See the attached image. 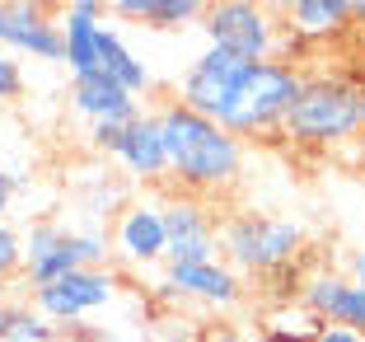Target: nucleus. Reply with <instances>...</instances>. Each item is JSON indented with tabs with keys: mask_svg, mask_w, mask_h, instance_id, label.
Masks as SVG:
<instances>
[{
	"mask_svg": "<svg viewBox=\"0 0 365 342\" xmlns=\"http://www.w3.org/2000/svg\"><path fill=\"white\" fill-rule=\"evenodd\" d=\"M346 14H351V24H365V0H346Z\"/></svg>",
	"mask_w": 365,
	"mask_h": 342,
	"instance_id": "obj_30",
	"label": "nucleus"
},
{
	"mask_svg": "<svg viewBox=\"0 0 365 342\" xmlns=\"http://www.w3.org/2000/svg\"><path fill=\"white\" fill-rule=\"evenodd\" d=\"M122 127H127V122H98V127H89V150H98V155H118Z\"/></svg>",
	"mask_w": 365,
	"mask_h": 342,
	"instance_id": "obj_23",
	"label": "nucleus"
},
{
	"mask_svg": "<svg viewBox=\"0 0 365 342\" xmlns=\"http://www.w3.org/2000/svg\"><path fill=\"white\" fill-rule=\"evenodd\" d=\"M169 225V258L164 263H211L220 258V216L192 193H178L164 202Z\"/></svg>",
	"mask_w": 365,
	"mask_h": 342,
	"instance_id": "obj_11",
	"label": "nucleus"
},
{
	"mask_svg": "<svg viewBox=\"0 0 365 342\" xmlns=\"http://www.w3.org/2000/svg\"><path fill=\"white\" fill-rule=\"evenodd\" d=\"M361 169H365V141H361Z\"/></svg>",
	"mask_w": 365,
	"mask_h": 342,
	"instance_id": "obj_34",
	"label": "nucleus"
},
{
	"mask_svg": "<svg viewBox=\"0 0 365 342\" xmlns=\"http://www.w3.org/2000/svg\"><path fill=\"white\" fill-rule=\"evenodd\" d=\"M164 131V150H169V178L178 183L182 193L206 197V193H225L235 188L244 173V141L230 136L220 122L202 118L192 108H182L178 99L155 113Z\"/></svg>",
	"mask_w": 365,
	"mask_h": 342,
	"instance_id": "obj_1",
	"label": "nucleus"
},
{
	"mask_svg": "<svg viewBox=\"0 0 365 342\" xmlns=\"http://www.w3.org/2000/svg\"><path fill=\"white\" fill-rule=\"evenodd\" d=\"M346 277H351L356 286H365V244L351 248V258H346Z\"/></svg>",
	"mask_w": 365,
	"mask_h": 342,
	"instance_id": "obj_27",
	"label": "nucleus"
},
{
	"mask_svg": "<svg viewBox=\"0 0 365 342\" xmlns=\"http://www.w3.org/2000/svg\"><path fill=\"white\" fill-rule=\"evenodd\" d=\"M244 71H248V61H239L230 52H215V47H202L178 80V104L202 113V118H211V122H220L230 99H235V89H239V80H244Z\"/></svg>",
	"mask_w": 365,
	"mask_h": 342,
	"instance_id": "obj_9",
	"label": "nucleus"
},
{
	"mask_svg": "<svg viewBox=\"0 0 365 342\" xmlns=\"http://www.w3.org/2000/svg\"><path fill=\"white\" fill-rule=\"evenodd\" d=\"M14 272H24V235L10 221H0V281H10Z\"/></svg>",
	"mask_w": 365,
	"mask_h": 342,
	"instance_id": "obj_22",
	"label": "nucleus"
},
{
	"mask_svg": "<svg viewBox=\"0 0 365 342\" xmlns=\"http://www.w3.org/2000/svg\"><path fill=\"white\" fill-rule=\"evenodd\" d=\"M103 14H108V0H71L61 10V43H66V66H71V75L98 71Z\"/></svg>",
	"mask_w": 365,
	"mask_h": 342,
	"instance_id": "obj_16",
	"label": "nucleus"
},
{
	"mask_svg": "<svg viewBox=\"0 0 365 342\" xmlns=\"http://www.w3.org/2000/svg\"><path fill=\"white\" fill-rule=\"evenodd\" d=\"M10 202H14V173L0 164V221H5V211H10Z\"/></svg>",
	"mask_w": 365,
	"mask_h": 342,
	"instance_id": "obj_26",
	"label": "nucleus"
},
{
	"mask_svg": "<svg viewBox=\"0 0 365 342\" xmlns=\"http://www.w3.org/2000/svg\"><path fill=\"white\" fill-rule=\"evenodd\" d=\"M361 136H365V85H361Z\"/></svg>",
	"mask_w": 365,
	"mask_h": 342,
	"instance_id": "obj_32",
	"label": "nucleus"
},
{
	"mask_svg": "<svg viewBox=\"0 0 365 342\" xmlns=\"http://www.w3.org/2000/svg\"><path fill=\"white\" fill-rule=\"evenodd\" d=\"M29 5H38V10L56 14V10H66V5H71V0H29Z\"/></svg>",
	"mask_w": 365,
	"mask_h": 342,
	"instance_id": "obj_31",
	"label": "nucleus"
},
{
	"mask_svg": "<svg viewBox=\"0 0 365 342\" xmlns=\"http://www.w3.org/2000/svg\"><path fill=\"white\" fill-rule=\"evenodd\" d=\"M24 89H29V80H24V66L14 52H0V108H10L24 99Z\"/></svg>",
	"mask_w": 365,
	"mask_h": 342,
	"instance_id": "obj_21",
	"label": "nucleus"
},
{
	"mask_svg": "<svg viewBox=\"0 0 365 342\" xmlns=\"http://www.w3.org/2000/svg\"><path fill=\"white\" fill-rule=\"evenodd\" d=\"M202 342H248V338H244V333H239V328H235V323H215V328H211V333H206V338H202Z\"/></svg>",
	"mask_w": 365,
	"mask_h": 342,
	"instance_id": "obj_28",
	"label": "nucleus"
},
{
	"mask_svg": "<svg viewBox=\"0 0 365 342\" xmlns=\"http://www.w3.org/2000/svg\"><path fill=\"white\" fill-rule=\"evenodd\" d=\"M202 38L215 52H230L239 61H281L286 52V33L281 19L267 14L258 0H211V10L202 14Z\"/></svg>",
	"mask_w": 365,
	"mask_h": 342,
	"instance_id": "obj_5",
	"label": "nucleus"
},
{
	"mask_svg": "<svg viewBox=\"0 0 365 342\" xmlns=\"http://www.w3.org/2000/svg\"><path fill=\"white\" fill-rule=\"evenodd\" d=\"M0 342H52V323L33 305H0Z\"/></svg>",
	"mask_w": 365,
	"mask_h": 342,
	"instance_id": "obj_20",
	"label": "nucleus"
},
{
	"mask_svg": "<svg viewBox=\"0 0 365 342\" xmlns=\"http://www.w3.org/2000/svg\"><path fill=\"white\" fill-rule=\"evenodd\" d=\"M113 160L122 164V173L136 183H164L169 178V150H164V131H160V118L140 108L136 118L122 127V146Z\"/></svg>",
	"mask_w": 365,
	"mask_h": 342,
	"instance_id": "obj_15",
	"label": "nucleus"
},
{
	"mask_svg": "<svg viewBox=\"0 0 365 342\" xmlns=\"http://www.w3.org/2000/svg\"><path fill=\"white\" fill-rule=\"evenodd\" d=\"M113 296H118L113 268H76L66 277L47 281V286H33V310L47 323H76L85 314L113 305Z\"/></svg>",
	"mask_w": 365,
	"mask_h": 342,
	"instance_id": "obj_7",
	"label": "nucleus"
},
{
	"mask_svg": "<svg viewBox=\"0 0 365 342\" xmlns=\"http://www.w3.org/2000/svg\"><path fill=\"white\" fill-rule=\"evenodd\" d=\"M98 71L113 75V80H118L122 89H131L136 99L150 94V85H155V80H150V66L131 52L127 38H122L113 24H103V33H98Z\"/></svg>",
	"mask_w": 365,
	"mask_h": 342,
	"instance_id": "obj_18",
	"label": "nucleus"
},
{
	"mask_svg": "<svg viewBox=\"0 0 365 342\" xmlns=\"http://www.w3.org/2000/svg\"><path fill=\"white\" fill-rule=\"evenodd\" d=\"M66 99H71V113H76V118H85L89 127H98V122H131L140 113V99L131 94V89H122L118 80H113V75H103V71L71 75Z\"/></svg>",
	"mask_w": 365,
	"mask_h": 342,
	"instance_id": "obj_14",
	"label": "nucleus"
},
{
	"mask_svg": "<svg viewBox=\"0 0 365 342\" xmlns=\"http://www.w3.org/2000/svg\"><path fill=\"white\" fill-rule=\"evenodd\" d=\"M258 5H262V10H267V14H277V19H286V14H290V5H295V0H258Z\"/></svg>",
	"mask_w": 365,
	"mask_h": 342,
	"instance_id": "obj_29",
	"label": "nucleus"
},
{
	"mask_svg": "<svg viewBox=\"0 0 365 342\" xmlns=\"http://www.w3.org/2000/svg\"><path fill=\"white\" fill-rule=\"evenodd\" d=\"M113 253L131 268H155L169 258V225H164V202L136 197L113 221Z\"/></svg>",
	"mask_w": 365,
	"mask_h": 342,
	"instance_id": "obj_12",
	"label": "nucleus"
},
{
	"mask_svg": "<svg viewBox=\"0 0 365 342\" xmlns=\"http://www.w3.org/2000/svg\"><path fill=\"white\" fill-rule=\"evenodd\" d=\"M304 248V225L272 211H235L220 225V258L239 277H277Z\"/></svg>",
	"mask_w": 365,
	"mask_h": 342,
	"instance_id": "obj_4",
	"label": "nucleus"
},
{
	"mask_svg": "<svg viewBox=\"0 0 365 342\" xmlns=\"http://www.w3.org/2000/svg\"><path fill=\"white\" fill-rule=\"evenodd\" d=\"M160 296L178 305H202V310H235L244 300V277L230 268L225 258L211 263H164Z\"/></svg>",
	"mask_w": 365,
	"mask_h": 342,
	"instance_id": "obj_8",
	"label": "nucleus"
},
{
	"mask_svg": "<svg viewBox=\"0 0 365 342\" xmlns=\"http://www.w3.org/2000/svg\"><path fill=\"white\" fill-rule=\"evenodd\" d=\"M300 310L319 323H342L365 333V286H356L342 272H314L300 281Z\"/></svg>",
	"mask_w": 365,
	"mask_h": 342,
	"instance_id": "obj_13",
	"label": "nucleus"
},
{
	"mask_svg": "<svg viewBox=\"0 0 365 342\" xmlns=\"http://www.w3.org/2000/svg\"><path fill=\"white\" fill-rule=\"evenodd\" d=\"M108 253H113V239L98 230H66L43 221L24 235V277L33 286H47L76 268H108Z\"/></svg>",
	"mask_w": 365,
	"mask_h": 342,
	"instance_id": "obj_6",
	"label": "nucleus"
},
{
	"mask_svg": "<svg viewBox=\"0 0 365 342\" xmlns=\"http://www.w3.org/2000/svg\"><path fill=\"white\" fill-rule=\"evenodd\" d=\"M169 342H202V338H169Z\"/></svg>",
	"mask_w": 365,
	"mask_h": 342,
	"instance_id": "obj_33",
	"label": "nucleus"
},
{
	"mask_svg": "<svg viewBox=\"0 0 365 342\" xmlns=\"http://www.w3.org/2000/svg\"><path fill=\"white\" fill-rule=\"evenodd\" d=\"M300 85H304V75L290 61H248L244 80H239L235 99L225 108V118H220V127L230 136H239L244 146L248 141L281 136V122H286Z\"/></svg>",
	"mask_w": 365,
	"mask_h": 342,
	"instance_id": "obj_3",
	"label": "nucleus"
},
{
	"mask_svg": "<svg viewBox=\"0 0 365 342\" xmlns=\"http://www.w3.org/2000/svg\"><path fill=\"white\" fill-rule=\"evenodd\" d=\"M281 136L290 146H346L351 136H361V85L333 71L304 75L281 122Z\"/></svg>",
	"mask_w": 365,
	"mask_h": 342,
	"instance_id": "obj_2",
	"label": "nucleus"
},
{
	"mask_svg": "<svg viewBox=\"0 0 365 342\" xmlns=\"http://www.w3.org/2000/svg\"><path fill=\"white\" fill-rule=\"evenodd\" d=\"M314 333H295V328H286V319H277L272 328H262V338L258 342H309Z\"/></svg>",
	"mask_w": 365,
	"mask_h": 342,
	"instance_id": "obj_25",
	"label": "nucleus"
},
{
	"mask_svg": "<svg viewBox=\"0 0 365 342\" xmlns=\"http://www.w3.org/2000/svg\"><path fill=\"white\" fill-rule=\"evenodd\" d=\"M113 19L136 24V29L173 33V29H192L202 24V14L211 10V0H108Z\"/></svg>",
	"mask_w": 365,
	"mask_h": 342,
	"instance_id": "obj_17",
	"label": "nucleus"
},
{
	"mask_svg": "<svg viewBox=\"0 0 365 342\" xmlns=\"http://www.w3.org/2000/svg\"><path fill=\"white\" fill-rule=\"evenodd\" d=\"M309 342H365V333L342 328V323H319V333H314Z\"/></svg>",
	"mask_w": 365,
	"mask_h": 342,
	"instance_id": "obj_24",
	"label": "nucleus"
},
{
	"mask_svg": "<svg viewBox=\"0 0 365 342\" xmlns=\"http://www.w3.org/2000/svg\"><path fill=\"white\" fill-rule=\"evenodd\" d=\"M0 52L33 56L47 66H66V43H61V19L29 0H0Z\"/></svg>",
	"mask_w": 365,
	"mask_h": 342,
	"instance_id": "obj_10",
	"label": "nucleus"
},
{
	"mask_svg": "<svg viewBox=\"0 0 365 342\" xmlns=\"http://www.w3.org/2000/svg\"><path fill=\"white\" fill-rule=\"evenodd\" d=\"M351 14H346V0H295L286 14L290 38H304V43H328L337 33H346Z\"/></svg>",
	"mask_w": 365,
	"mask_h": 342,
	"instance_id": "obj_19",
	"label": "nucleus"
}]
</instances>
